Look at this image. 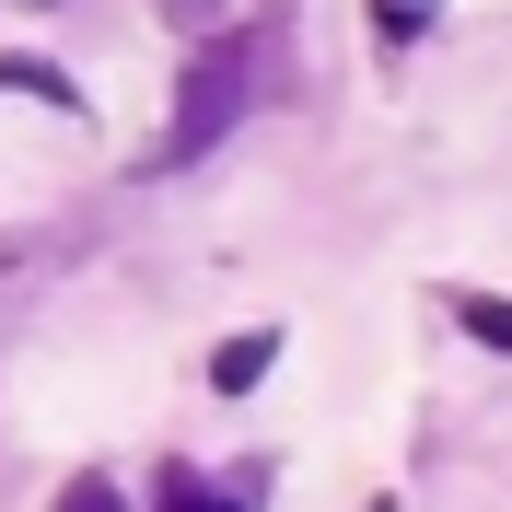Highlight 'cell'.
Returning a JSON list of instances; mask_svg holds the SVG:
<instances>
[{
	"mask_svg": "<svg viewBox=\"0 0 512 512\" xmlns=\"http://www.w3.org/2000/svg\"><path fill=\"white\" fill-rule=\"evenodd\" d=\"M0 82H12V94H35V105H82V82H70V70H47V59H0Z\"/></svg>",
	"mask_w": 512,
	"mask_h": 512,
	"instance_id": "4",
	"label": "cell"
},
{
	"mask_svg": "<svg viewBox=\"0 0 512 512\" xmlns=\"http://www.w3.org/2000/svg\"><path fill=\"white\" fill-rule=\"evenodd\" d=\"M59 512H128V501H117L105 478H70V489H59Z\"/></svg>",
	"mask_w": 512,
	"mask_h": 512,
	"instance_id": "6",
	"label": "cell"
},
{
	"mask_svg": "<svg viewBox=\"0 0 512 512\" xmlns=\"http://www.w3.org/2000/svg\"><path fill=\"white\" fill-rule=\"evenodd\" d=\"M152 512H233L210 478H187V466H163V489H152Z\"/></svg>",
	"mask_w": 512,
	"mask_h": 512,
	"instance_id": "5",
	"label": "cell"
},
{
	"mask_svg": "<svg viewBox=\"0 0 512 512\" xmlns=\"http://www.w3.org/2000/svg\"><path fill=\"white\" fill-rule=\"evenodd\" d=\"M454 326H466L478 350H512V303L501 291H454Z\"/></svg>",
	"mask_w": 512,
	"mask_h": 512,
	"instance_id": "3",
	"label": "cell"
},
{
	"mask_svg": "<svg viewBox=\"0 0 512 512\" xmlns=\"http://www.w3.org/2000/svg\"><path fill=\"white\" fill-rule=\"evenodd\" d=\"M268 361H280V338H222V350H210V384H222V396H245Z\"/></svg>",
	"mask_w": 512,
	"mask_h": 512,
	"instance_id": "2",
	"label": "cell"
},
{
	"mask_svg": "<svg viewBox=\"0 0 512 512\" xmlns=\"http://www.w3.org/2000/svg\"><path fill=\"white\" fill-rule=\"evenodd\" d=\"M245 105V47H210V70L187 82V105H175V140H163L152 163H198L210 140H222V117Z\"/></svg>",
	"mask_w": 512,
	"mask_h": 512,
	"instance_id": "1",
	"label": "cell"
}]
</instances>
